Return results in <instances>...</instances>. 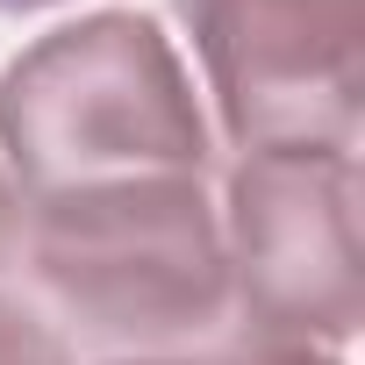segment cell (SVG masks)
<instances>
[{
    "label": "cell",
    "mask_w": 365,
    "mask_h": 365,
    "mask_svg": "<svg viewBox=\"0 0 365 365\" xmlns=\"http://www.w3.org/2000/svg\"><path fill=\"white\" fill-rule=\"evenodd\" d=\"M0 150L22 208L129 179H208L215 158L172 36L136 8L65 22L0 72Z\"/></svg>",
    "instance_id": "obj_1"
},
{
    "label": "cell",
    "mask_w": 365,
    "mask_h": 365,
    "mask_svg": "<svg viewBox=\"0 0 365 365\" xmlns=\"http://www.w3.org/2000/svg\"><path fill=\"white\" fill-rule=\"evenodd\" d=\"M15 265H29L58 322L136 358L208 336L230 315V258L208 179H129L22 208Z\"/></svg>",
    "instance_id": "obj_2"
},
{
    "label": "cell",
    "mask_w": 365,
    "mask_h": 365,
    "mask_svg": "<svg viewBox=\"0 0 365 365\" xmlns=\"http://www.w3.org/2000/svg\"><path fill=\"white\" fill-rule=\"evenodd\" d=\"M230 301L251 336H358V150H244L222 208Z\"/></svg>",
    "instance_id": "obj_3"
},
{
    "label": "cell",
    "mask_w": 365,
    "mask_h": 365,
    "mask_svg": "<svg viewBox=\"0 0 365 365\" xmlns=\"http://www.w3.org/2000/svg\"><path fill=\"white\" fill-rule=\"evenodd\" d=\"M237 150H358L365 0H179Z\"/></svg>",
    "instance_id": "obj_4"
},
{
    "label": "cell",
    "mask_w": 365,
    "mask_h": 365,
    "mask_svg": "<svg viewBox=\"0 0 365 365\" xmlns=\"http://www.w3.org/2000/svg\"><path fill=\"white\" fill-rule=\"evenodd\" d=\"M0 365H65V336L8 294H0Z\"/></svg>",
    "instance_id": "obj_5"
},
{
    "label": "cell",
    "mask_w": 365,
    "mask_h": 365,
    "mask_svg": "<svg viewBox=\"0 0 365 365\" xmlns=\"http://www.w3.org/2000/svg\"><path fill=\"white\" fill-rule=\"evenodd\" d=\"M208 365H344V358H329L322 344H279V336H244V344L215 351Z\"/></svg>",
    "instance_id": "obj_6"
},
{
    "label": "cell",
    "mask_w": 365,
    "mask_h": 365,
    "mask_svg": "<svg viewBox=\"0 0 365 365\" xmlns=\"http://www.w3.org/2000/svg\"><path fill=\"white\" fill-rule=\"evenodd\" d=\"M36 8H58V0H0V15H36Z\"/></svg>",
    "instance_id": "obj_7"
},
{
    "label": "cell",
    "mask_w": 365,
    "mask_h": 365,
    "mask_svg": "<svg viewBox=\"0 0 365 365\" xmlns=\"http://www.w3.org/2000/svg\"><path fill=\"white\" fill-rule=\"evenodd\" d=\"M115 365H194V358H115Z\"/></svg>",
    "instance_id": "obj_8"
}]
</instances>
